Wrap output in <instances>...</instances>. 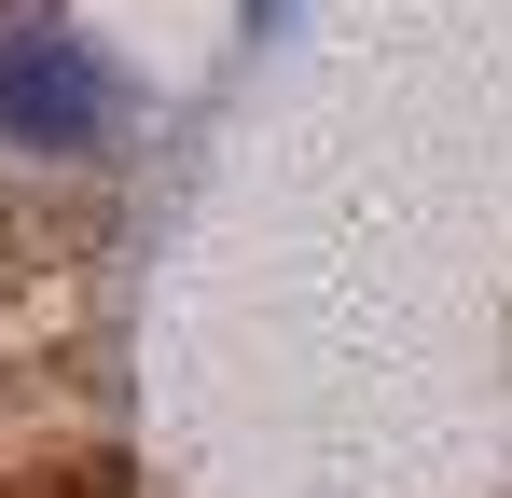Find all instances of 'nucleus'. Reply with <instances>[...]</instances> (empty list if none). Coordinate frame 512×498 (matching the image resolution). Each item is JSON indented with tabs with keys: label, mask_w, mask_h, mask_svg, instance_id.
I'll list each match as a JSON object with an SVG mask.
<instances>
[{
	"label": "nucleus",
	"mask_w": 512,
	"mask_h": 498,
	"mask_svg": "<svg viewBox=\"0 0 512 498\" xmlns=\"http://www.w3.org/2000/svg\"><path fill=\"white\" fill-rule=\"evenodd\" d=\"M111 125H125V70L70 14H14L0 28V139L14 153H97Z\"/></svg>",
	"instance_id": "1"
},
{
	"label": "nucleus",
	"mask_w": 512,
	"mask_h": 498,
	"mask_svg": "<svg viewBox=\"0 0 512 498\" xmlns=\"http://www.w3.org/2000/svg\"><path fill=\"white\" fill-rule=\"evenodd\" d=\"M263 14H277V0H263Z\"/></svg>",
	"instance_id": "2"
}]
</instances>
